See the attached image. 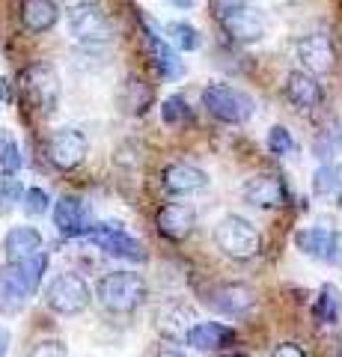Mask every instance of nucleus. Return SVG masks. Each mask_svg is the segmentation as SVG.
<instances>
[{"mask_svg":"<svg viewBox=\"0 0 342 357\" xmlns=\"http://www.w3.org/2000/svg\"><path fill=\"white\" fill-rule=\"evenodd\" d=\"M86 152H90V143L78 128H57L48 137V161L57 167V170H75L81 167Z\"/></svg>","mask_w":342,"mask_h":357,"instance_id":"nucleus-11","label":"nucleus"},{"mask_svg":"<svg viewBox=\"0 0 342 357\" xmlns=\"http://www.w3.org/2000/svg\"><path fill=\"white\" fill-rule=\"evenodd\" d=\"M297 250L310 259H322L330 265H339L342 262V236L334 229H325V227H310V229H301L295 236Z\"/></svg>","mask_w":342,"mask_h":357,"instance_id":"nucleus-12","label":"nucleus"},{"mask_svg":"<svg viewBox=\"0 0 342 357\" xmlns=\"http://www.w3.org/2000/svg\"><path fill=\"white\" fill-rule=\"evenodd\" d=\"M27 357H69V349H65V342H60V340H42L33 345Z\"/></svg>","mask_w":342,"mask_h":357,"instance_id":"nucleus-34","label":"nucleus"},{"mask_svg":"<svg viewBox=\"0 0 342 357\" xmlns=\"http://www.w3.org/2000/svg\"><path fill=\"white\" fill-rule=\"evenodd\" d=\"M45 250V241H42V232L33 227H13L3 236V253L6 262H27L33 256H39Z\"/></svg>","mask_w":342,"mask_h":357,"instance_id":"nucleus-20","label":"nucleus"},{"mask_svg":"<svg viewBox=\"0 0 342 357\" xmlns=\"http://www.w3.org/2000/svg\"><path fill=\"white\" fill-rule=\"evenodd\" d=\"M226 357H253V354H226Z\"/></svg>","mask_w":342,"mask_h":357,"instance_id":"nucleus-39","label":"nucleus"},{"mask_svg":"<svg viewBox=\"0 0 342 357\" xmlns=\"http://www.w3.org/2000/svg\"><path fill=\"white\" fill-rule=\"evenodd\" d=\"M339 357H342V354H339Z\"/></svg>","mask_w":342,"mask_h":357,"instance_id":"nucleus-40","label":"nucleus"},{"mask_svg":"<svg viewBox=\"0 0 342 357\" xmlns=\"http://www.w3.org/2000/svg\"><path fill=\"white\" fill-rule=\"evenodd\" d=\"M241 197L244 203L256 206V208H280L289 199V191H286V182L274 173H259L250 176L244 185H241Z\"/></svg>","mask_w":342,"mask_h":357,"instance_id":"nucleus-14","label":"nucleus"},{"mask_svg":"<svg viewBox=\"0 0 342 357\" xmlns=\"http://www.w3.org/2000/svg\"><path fill=\"white\" fill-rule=\"evenodd\" d=\"M297 60L310 75H327L336 66V45L327 33H310L297 42Z\"/></svg>","mask_w":342,"mask_h":357,"instance_id":"nucleus-13","label":"nucleus"},{"mask_svg":"<svg viewBox=\"0 0 342 357\" xmlns=\"http://www.w3.org/2000/svg\"><path fill=\"white\" fill-rule=\"evenodd\" d=\"M146 24V42H149V54L152 60H155V69L158 75L164 77V81H179V77L185 75V60L179 57V51L170 45L167 36H161V30L152 24V21L146 18L143 21Z\"/></svg>","mask_w":342,"mask_h":357,"instance_id":"nucleus-15","label":"nucleus"},{"mask_svg":"<svg viewBox=\"0 0 342 357\" xmlns=\"http://www.w3.org/2000/svg\"><path fill=\"white\" fill-rule=\"evenodd\" d=\"M24 185L15 173H3L0 176V215H9L18 203H24Z\"/></svg>","mask_w":342,"mask_h":357,"instance_id":"nucleus-28","label":"nucleus"},{"mask_svg":"<svg viewBox=\"0 0 342 357\" xmlns=\"http://www.w3.org/2000/svg\"><path fill=\"white\" fill-rule=\"evenodd\" d=\"M9 340H13V337H9V331L0 325V357H6V351H9Z\"/></svg>","mask_w":342,"mask_h":357,"instance_id":"nucleus-36","label":"nucleus"},{"mask_svg":"<svg viewBox=\"0 0 342 357\" xmlns=\"http://www.w3.org/2000/svg\"><path fill=\"white\" fill-rule=\"evenodd\" d=\"M155 357H185L182 351H176V349H164V351H158Z\"/></svg>","mask_w":342,"mask_h":357,"instance_id":"nucleus-38","label":"nucleus"},{"mask_svg":"<svg viewBox=\"0 0 342 357\" xmlns=\"http://www.w3.org/2000/svg\"><path fill=\"white\" fill-rule=\"evenodd\" d=\"M155 227L164 238L182 241V238L191 236L194 227H196V208L191 203H167V206L158 208Z\"/></svg>","mask_w":342,"mask_h":357,"instance_id":"nucleus-17","label":"nucleus"},{"mask_svg":"<svg viewBox=\"0 0 342 357\" xmlns=\"http://www.w3.org/2000/svg\"><path fill=\"white\" fill-rule=\"evenodd\" d=\"M271 357H306V351L301 349V345H295V342H280L277 349L271 351Z\"/></svg>","mask_w":342,"mask_h":357,"instance_id":"nucleus-35","label":"nucleus"},{"mask_svg":"<svg viewBox=\"0 0 342 357\" xmlns=\"http://www.w3.org/2000/svg\"><path fill=\"white\" fill-rule=\"evenodd\" d=\"M69 33L84 45H104L116 36V27L98 6H81V9H72Z\"/></svg>","mask_w":342,"mask_h":357,"instance_id":"nucleus-10","label":"nucleus"},{"mask_svg":"<svg viewBox=\"0 0 342 357\" xmlns=\"http://www.w3.org/2000/svg\"><path fill=\"white\" fill-rule=\"evenodd\" d=\"M235 342V331L220 321H196L187 333V345L196 351H220Z\"/></svg>","mask_w":342,"mask_h":357,"instance_id":"nucleus-22","label":"nucleus"},{"mask_svg":"<svg viewBox=\"0 0 342 357\" xmlns=\"http://www.w3.org/2000/svg\"><path fill=\"white\" fill-rule=\"evenodd\" d=\"M215 244L229 259H253L262 248V238H259V229L247 218L226 215L215 227Z\"/></svg>","mask_w":342,"mask_h":357,"instance_id":"nucleus-5","label":"nucleus"},{"mask_svg":"<svg viewBox=\"0 0 342 357\" xmlns=\"http://www.w3.org/2000/svg\"><path fill=\"white\" fill-rule=\"evenodd\" d=\"M95 298L114 316H128L149 298V286L134 271H110L95 286Z\"/></svg>","mask_w":342,"mask_h":357,"instance_id":"nucleus-2","label":"nucleus"},{"mask_svg":"<svg viewBox=\"0 0 342 357\" xmlns=\"http://www.w3.org/2000/svg\"><path fill=\"white\" fill-rule=\"evenodd\" d=\"M196 325L194 310L185 301H167L155 310V331L167 340H187V333Z\"/></svg>","mask_w":342,"mask_h":357,"instance_id":"nucleus-18","label":"nucleus"},{"mask_svg":"<svg viewBox=\"0 0 342 357\" xmlns=\"http://www.w3.org/2000/svg\"><path fill=\"white\" fill-rule=\"evenodd\" d=\"M24 158H21V149L13 137L9 128H0V170L3 173H18Z\"/></svg>","mask_w":342,"mask_h":357,"instance_id":"nucleus-29","label":"nucleus"},{"mask_svg":"<svg viewBox=\"0 0 342 357\" xmlns=\"http://www.w3.org/2000/svg\"><path fill=\"white\" fill-rule=\"evenodd\" d=\"M86 238H90L102 253L114 256V259L146 262V248H143L137 238H131L123 227H116V223H95Z\"/></svg>","mask_w":342,"mask_h":357,"instance_id":"nucleus-8","label":"nucleus"},{"mask_svg":"<svg viewBox=\"0 0 342 357\" xmlns=\"http://www.w3.org/2000/svg\"><path fill=\"white\" fill-rule=\"evenodd\" d=\"M164 36L170 39V45L176 51H196L200 48V30L187 21H170L164 24Z\"/></svg>","mask_w":342,"mask_h":357,"instance_id":"nucleus-26","label":"nucleus"},{"mask_svg":"<svg viewBox=\"0 0 342 357\" xmlns=\"http://www.w3.org/2000/svg\"><path fill=\"white\" fill-rule=\"evenodd\" d=\"M21 21L33 33H48L60 21V9L54 0H21Z\"/></svg>","mask_w":342,"mask_h":357,"instance_id":"nucleus-23","label":"nucleus"},{"mask_svg":"<svg viewBox=\"0 0 342 357\" xmlns=\"http://www.w3.org/2000/svg\"><path fill=\"white\" fill-rule=\"evenodd\" d=\"M54 227H57V232L63 238H81V236L86 238L95 223H93L90 206H86L81 197L65 194L54 203Z\"/></svg>","mask_w":342,"mask_h":357,"instance_id":"nucleus-9","label":"nucleus"},{"mask_svg":"<svg viewBox=\"0 0 342 357\" xmlns=\"http://www.w3.org/2000/svg\"><path fill=\"white\" fill-rule=\"evenodd\" d=\"M18 93L33 110L51 114L60 102V75L48 63H33L18 75Z\"/></svg>","mask_w":342,"mask_h":357,"instance_id":"nucleus-4","label":"nucleus"},{"mask_svg":"<svg viewBox=\"0 0 342 357\" xmlns=\"http://www.w3.org/2000/svg\"><path fill=\"white\" fill-rule=\"evenodd\" d=\"M90 301H93L90 283L75 271H63L51 277V283L45 286V304L54 312H60V316H81L90 307Z\"/></svg>","mask_w":342,"mask_h":357,"instance_id":"nucleus-7","label":"nucleus"},{"mask_svg":"<svg viewBox=\"0 0 342 357\" xmlns=\"http://www.w3.org/2000/svg\"><path fill=\"white\" fill-rule=\"evenodd\" d=\"M48 268V253L42 250L27 262H6L0 268V312L3 316H15L24 310V304L33 298V292L42 286Z\"/></svg>","mask_w":342,"mask_h":357,"instance_id":"nucleus-1","label":"nucleus"},{"mask_svg":"<svg viewBox=\"0 0 342 357\" xmlns=\"http://www.w3.org/2000/svg\"><path fill=\"white\" fill-rule=\"evenodd\" d=\"M313 194L330 206H342V164L330 161L313 173Z\"/></svg>","mask_w":342,"mask_h":357,"instance_id":"nucleus-24","label":"nucleus"},{"mask_svg":"<svg viewBox=\"0 0 342 357\" xmlns=\"http://www.w3.org/2000/svg\"><path fill=\"white\" fill-rule=\"evenodd\" d=\"M203 107L212 114L215 119L226 122V126H241L253 116V98L238 86L229 84H208L203 89Z\"/></svg>","mask_w":342,"mask_h":357,"instance_id":"nucleus-6","label":"nucleus"},{"mask_svg":"<svg viewBox=\"0 0 342 357\" xmlns=\"http://www.w3.org/2000/svg\"><path fill=\"white\" fill-rule=\"evenodd\" d=\"M161 119L167 126H182V122L191 119V107H187L185 96H167L161 102Z\"/></svg>","mask_w":342,"mask_h":357,"instance_id":"nucleus-31","label":"nucleus"},{"mask_svg":"<svg viewBox=\"0 0 342 357\" xmlns=\"http://www.w3.org/2000/svg\"><path fill=\"white\" fill-rule=\"evenodd\" d=\"M283 93L289 98V105H295L297 110H313L322 105V84L316 81L310 72H289L283 84Z\"/></svg>","mask_w":342,"mask_h":357,"instance_id":"nucleus-21","label":"nucleus"},{"mask_svg":"<svg viewBox=\"0 0 342 357\" xmlns=\"http://www.w3.org/2000/svg\"><path fill=\"white\" fill-rule=\"evenodd\" d=\"M217 15H220V27L233 42L253 45L268 33L265 13L256 3H247V0H229V3L217 6Z\"/></svg>","mask_w":342,"mask_h":357,"instance_id":"nucleus-3","label":"nucleus"},{"mask_svg":"<svg viewBox=\"0 0 342 357\" xmlns=\"http://www.w3.org/2000/svg\"><path fill=\"white\" fill-rule=\"evenodd\" d=\"M65 3H69L72 9H81V6H95L98 0H65Z\"/></svg>","mask_w":342,"mask_h":357,"instance_id":"nucleus-37","label":"nucleus"},{"mask_svg":"<svg viewBox=\"0 0 342 357\" xmlns=\"http://www.w3.org/2000/svg\"><path fill=\"white\" fill-rule=\"evenodd\" d=\"M268 149H271V155H280V158L292 155V152H295V140H292L289 128L274 126V128L268 131Z\"/></svg>","mask_w":342,"mask_h":357,"instance_id":"nucleus-32","label":"nucleus"},{"mask_svg":"<svg viewBox=\"0 0 342 357\" xmlns=\"http://www.w3.org/2000/svg\"><path fill=\"white\" fill-rule=\"evenodd\" d=\"M149 102H152L149 86L143 84V81L128 77V81L123 84V107L128 110V114H143V110L149 107Z\"/></svg>","mask_w":342,"mask_h":357,"instance_id":"nucleus-27","label":"nucleus"},{"mask_svg":"<svg viewBox=\"0 0 342 357\" xmlns=\"http://www.w3.org/2000/svg\"><path fill=\"white\" fill-rule=\"evenodd\" d=\"M205 304L215 312H220V316H241V312H247L256 304V292L244 283H224V286L208 289Z\"/></svg>","mask_w":342,"mask_h":357,"instance_id":"nucleus-16","label":"nucleus"},{"mask_svg":"<svg viewBox=\"0 0 342 357\" xmlns=\"http://www.w3.org/2000/svg\"><path fill=\"white\" fill-rule=\"evenodd\" d=\"M164 188L170 194H179V197H187V194H200L208 188V173L200 170L194 164H185V161H176L164 170Z\"/></svg>","mask_w":342,"mask_h":357,"instance_id":"nucleus-19","label":"nucleus"},{"mask_svg":"<svg viewBox=\"0 0 342 357\" xmlns=\"http://www.w3.org/2000/svg\"><path fill=\"white\" fill-rule=\"evenodd\" d=\"M342 316V292L334 283H325L318 289V298L313 304V319L318 325H336Z\"/></svg>","mask_w":342,"mask_h":357,"instance_id":"nucleus-25","label":"nucleus"},{"mask_svg":"<svg viewBox=\"0 0 342 357\" xmlns=\"http://www.w3.org/2000/svg\"><path fill=\"white\" fill-rule=\"evenodd\" d=\"M48 208H51L48 191H42V188H30V191L24 194V211L30 218H42Z\"/></svg>","mask_w":342,"mask_h":357,"instance_id":"nucleus-33","label":"nucleus"},{"mask_svg":"<svg viewBox=\"0 0 342 357\" xmlns=\"http://www.w3.org/2000/svg\"><path fill=\"white\" fill-rule=\"evenodd\" d=\"M339 149H342V134L336 128L318 131V137L313 140V155H316V158H322L325 164H330V158L339 155Z\"/></svg>","mask_w":342,"mask_h":357,"instance_id":"nucleus-30","label":"nucleus"}]
</instances>
